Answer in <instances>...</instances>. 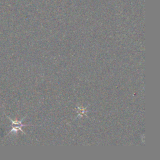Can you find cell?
Listing matches in <instances>:
<instances>
[{
  "label": "cell",
  "instance_id": "6da1fadb",
  "mask_svg": "<svg viewBox=\"0 0 160 160\" xmlns=\"http://www.w3.org/2000/svg\"><path fill=\"white\" fill-rule=\"evenodd\" d=\"M7 117L9 119V120L11 121V124H12V129L11 130L9 131V132H8V134L7 135H9L10 133L11 132H17L18 131H21V132H22L24 134H25V132L22 131V127H24V126H29V125H26V124H23L22 123L23 119H24V118H23L22 119H21L20 121H18V120H13L12 119H11L9 117H8L7 116Z\"/></svg>",
  "mask_w": 160,
  "mask_h": 160
}]
</instances>
